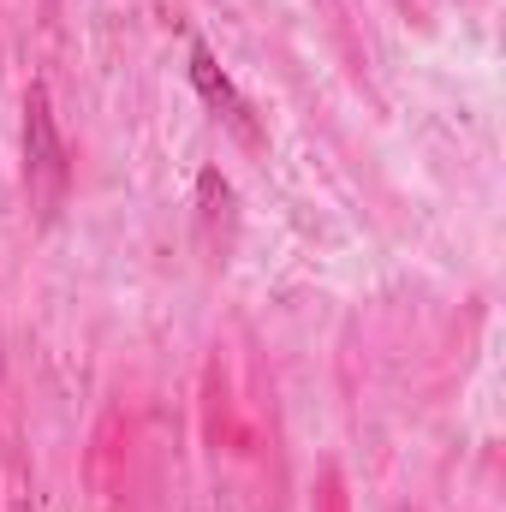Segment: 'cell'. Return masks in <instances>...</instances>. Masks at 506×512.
I'll use <instances>...</instances> for the list:
<instances>
[{
  "mask_svg": "<svg viewBox=\"0 0 506 512\" xmlns=\"http://www.w3.org/2000/svg\"><path fill=\"white\" fill-rule=\"evenodd\" d=\"M24 191H30V215L48 227L72 191V155H66V137L54 126V102H48V84H30L24 90Z\"/></svg>",
  "mask_w": 506,
  "mask_h": 512,
  "instance_id": "obj_1",
  "label": "cell"
},
{
  "mask_svg": "<svg viewBox=\"0 0 506 512\" xmlns=\"http://www.w3.org/2000/svg\"><path fill=\"white\" fill-rule=\"evenodd\" d=\"M191 84H197V96H203V102H209V108H215V114H221V120H227L233 131H239L245 143H262V131H256V120H251V102L233 90V78L221 72L215 48H209L203 36L191 42Z\"/></svg>",
  "mask_w": 506,
  "mask_h": 512,
  "instance_id": "obj_2",
  "label": "cell"
}]
</instances>
